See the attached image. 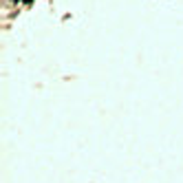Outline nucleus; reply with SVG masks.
Returning a JSON list of instances; mask_svg holds the SVG:
<instances>
[]
</instances>
